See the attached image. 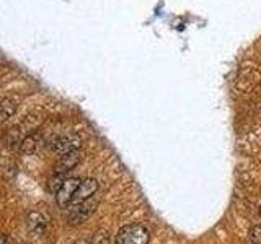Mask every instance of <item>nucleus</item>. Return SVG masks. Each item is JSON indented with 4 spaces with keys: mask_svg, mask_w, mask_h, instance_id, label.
Here are the masks:
<instances>
[{
    "mask_svg": "<svg viewBox=\"0 0 261 244\" xmlns=\"http://www.w3.org/2000/svg\"><path fill=\"white\" fill-rule=\"evenodd\" d=\"M150 234L142 225H126L118 233L116 244H149Z\"/></svg>",
    "mask_w": 261,
    "mask_h": 244,
    "instance_id": "f257e3e1",
    "label": "nucleus"
},
{
    "mask_svg": "<svg viewBox=\"0 0 261 244\" xmlns=\"http://www.w3.org/2000/svg\"><path fill=\"white\" fill-rule=\"evenodd\" d=\"M82 146V140L79 135H65V137H53L49 140V148L59 153L61 157L67 153L79 151Z\"/></svg>",
    "mask_w": 261,
    "mask_h": 244,
    "instance_id": "f03ea898",
    "label": "nucleus"
},
{
    "mask_svg": "<svg viewBox=\"0 0 261 244\" xmlns=\"http://www.w3.org/2000/svg\"><path fill=\"white\" fill-rule=\"evenodd\" d=\"M80 182L82 181H80L79 177H65V181L59 187V191L56 192V202H57V205L62 207V208L69 207L70 203H72V200H73V195H75Z\"/></svg>",
    "mask_w": 261,
    "mask_h": 244,
    "instance_id": "7ed1b4c3",
    "label": "nucleus"
},
{
    "mask_svg": "<svg viewBox=\"0 0 261 244\" xmlns=\"http://www.w3.org/2000/svg\"><path fill=\"white\" fill-rule=\"evenodd\" d=\"M96 200L92 202V199H88L82 203H77V205H69L70 211H69V222L70 225H79L84 223L85 220L93 214V210L96 207Z\"/></svg>",
    "mask_w": 261,
    "mask_h": 244,
    "instance_id": "20e7f679",
    "label": "nucleus"
},
{
    "mask_svg": "<svg viewBox=\"0 0 261 244\" xmlns=\"http://www.w3.org/2000/svg\"><path fill=\"white\" fill-rule=\"evenodd\" d=\"M96 191H98V182L95 179H84V181L80 182L75 195H73V200L70 205H77V203H82L88 199H92L96 194Z\"/></svg>",
    "mask_w": 261,
    "mask_h": 244,
    "instance_id": "39448f33",
    "label": "nucleus"
},
{
    "mask_svg": "<svg viewBox=\"0 0 261 244\" xmlns=\"http://www.w3.org/2000/svg\"><path fill=\"white\" fill-rule=\"evenodd\" d=\"M27 228L33 236H43L47 228V220L41 211H30L27 217Z\"/></svg>",
    "mask_w": 261,
    "mask_h": 244,
    "instance_id": "423d86ee",
    "label": "nucleus"
},
{
    "mask_svg": "<svg viewBox=\"0 0 261 244\" xmlns=\"http://www.w3.org/2000/svg\"><path fill=\"white\" fill-rule=\"evenodd\" d=\"M80 161V153L79 151H73V153H67V155H62L61 160L57 161L56 165V173H69L73 168L79 165Z\"/></svg>",
    "mask_w": 261,
    "mask_h": 244,
    "instance_id": "0eeeda50",
    "label": "nucleus"
},
{
    "mask_svg": "<svg viewBox=\"0 0 261 244\" xmlns=\"http://www.w3.org/2000/svg\"><path fill=\"white\" fill-rule=\"evenodd\" d=\"M41 142L43 140H41V137L38 134H28V135L23 137V140H21L18 148L24 155H35L39 150Z\"/></svg>",
    "mask_w": 261,
    "mask_h": 244,
    "instance_id": "6e6552de",
    "label": "nucleus"
},
{
    "mask_svg": "<svg viewBox=\"0 0 261 244\" xmlns=\"http://www.w3.org/2000/svg\"><path fill=\"white\" fill-rule=\"evenodd\" d=\"M16 108H18V104H16L13 98H4L2 103H0V116H2V122L10 119L16 112Z\"/></svg>",
    "mask_w": 261,
    "mask_h": 244,
    "instance_id": "1a4fd4ad",
    "label": "nucleus"
},
{
    "mask_svg": "<svg viewBox=\"0 0 261 244\" xmlns=\"http://www.w3.org/2000/svg\"><path fill=\"white\" fill-rule=\"evenodd\" d=\"M20 130H21L20 127H15V129H10L5 134V143H7V146H20V143L23 140Z\"/></svg>",
    "mask_w": 261,
    "mask_h": 244,
    "instance_id": "9d476101",
    "label": "nucleus"
},
{
    "mask_svg": "<svg viewBox=\"0 0 261 244\" xmlns=\"http://www.w3.org/2000/svg\"><path fill=\"white\" fill-rule=\"evenodd\" d=\"M250 239L253 244H261V225H256V226H253L251 230H250Z\"/></svg>",
    "mask_w": 261,
    "mask_h": 244,
    "instance_id": "9b49d317",
    "label": "nucleus"
},
{
    "mask_svg": "<svg viewBox=\"0 0 261 244\" xmlns=\"http://www.w3.org/2000/svg\"><path fill=\"white\" fill-rule=\"evenodd\" d=\"M0 244H13V241L8 238L7 234H2V238H0Z\"/></svg>",
    "mask_w": 261,
    "mask_h": 244,
    "instance_id": "f8f14e48",
    "label": "nucleus"
},
{
    "mask_svg": "<svg viewBox=\"0 0 261 244\" xmlns=\"http://www.w3.org/2000/svg\"><path fill=\"white\" fill-rule=\"evenodd\" d=\"M75 244H90V242H88L87 239H80V241H77Z\"/></svg>",
    "mask_w": 261,
    "mask_h": 244,
    "instance_id": "ddd939ff",
    "label": "nucleus"
},
{
    "mask_svg": "<svg viewBox=\"0 0 261 244\" xmlns=\"http://www.w3.org/2000/svg\"><path fill=\"white\" fill-rule=\"evenodd\" d=\"M259 217H261V207H259Z\"/></svg>",
    "mask_w": 261,
    "mask_h": 244,
    "instance_id": "4468645a",
    "label": "nucleus"
}]
</instances>
